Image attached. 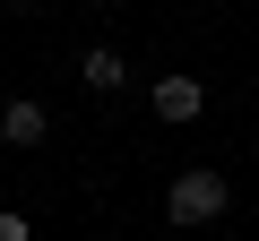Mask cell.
Segmentation results:
<instances>
[{
  "instance_id": "obj_7",
  "label": "cell",
  "mask_w": 259,
  "mask_h": 241,
  "mask_svg": "<svg viewBox=\"0 0 259 241\" xmlns=\"http://www.w3.org/2000/svg\"><path fill=\"white\" fill-rule=\"evenodd\" d=\"M87 9H112V0H87Z\"/></svg>"
},
{
  "instance_id": "obj_3",
  "label": "cell",
  "mask_w": 259,
  "mask_h": 241,
  "mask_svg": "<svg viewBox=\"0 0 259 241\" xmlns=\"http://www.w3.org/2000/svg\"><path fill=\"white\" fill-rule=\"evenodd\" d=\"M44 130H52V112H44L35 95H9V103H0V138H9L18 155H26V147H44Z\"/></svg>"
},
{
  "instance_id": "obj_5",
  "label": "cell",
  "mask_w": 259,
  "mask_h": 241,
  "mask_svg": "<svg viewBox=\"0 0 259 241\" xmlns=\"http://www.w3.org/2000/svg\"><path fill=\"white\" fill-rule=\"evenodd\" d=\"M0 241H35V224H26L18 207H0Z\"/></svg>"
},
{
  "instance_id": "obj_4",
  "label": "cell",
  "mask_w": 259,
  "mask_h": 241,
  "mask_svg": "<svg viewBox=\"0 0 259 241\" xmlns=\"http://www.w3.org/2000/svg\"><path fill=\"white\" fill-rule=\"evenodd\" d=\"M78 78H87L95 95H121V86H130V61H121L112 43H87V52H78Z\"/></svg>"
},
{
  "instance_id": "obj_1",
  "label": "cell",
  "mask_w": 259,
  "mask_h": 241,
  "mask_svg": "<svg viewBox=\"0 0 259 241\" xmlns=\"http://www.w3.org/2000/svg\"><path fill=\"white\" fill-rule=\"evenodd\" d=\"M225 207H233V181H225L216 164H190V172H173V181H164V224H182V232L216 224Z\"/></svg>"
},
{
  "instance_id": "obj_2",
  "label": "cell",
  "mask_w": 259,
  "mask_h": 241,
  "mask_svg": "<svg viewBox=\"0 0 259 241\" xmlns=\"http://www.w3.org/2000/svg\"><path fill=\"white\" fill-rule=\"evenodd\" d=\"M147 103H156V120H173V130H190V120L207 112V86H199L190 69H164V78L147 86Z\"/></svg>"
},
{
  "instance_id": "obj_6",
  "label": "cell",
  "mask_w": 259,
  "mask_h": 241,
  "mask_svg": "<svg viewBox=\"0 0 259 241\" xmlns=\"http://www.w3.org/2000/svg\"><path fill=\"white\" fill-rule=\"evenodd\" d=\"M9 9H18V18H26V9H44V0H9Z\"/></svg>"
}]
</instances>
